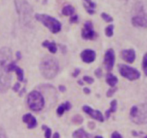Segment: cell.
<instances>
[{"mask_svg": "<svg viewBox=\"0 0 147 138\" xmlns=\"http://www.w3.org/2000/svg\"><path fill=\"white\" fill-rule=\"evenodd\" d=\"M115 63V53L114 50L112 48H109L106 50L104 55V65L105 68L108 72H110L111 70L113 69V66H114Z\"/></svg>", "mask_w": 147, "mask_h": 138, "instance_id": "30bf717a", "label": "cell"}, {"mask_svg": "<svg viewBox=\"0 0 147 138\" xmlns=\"http://www.w3.org/2000/svg\"><path fill=\"white\" fill-rule=\"evenodd\" d=\"M70 22H71V23H77L78 22V16L75 15V14L72 15L71 18H70Z\"/></svg>", "mask_w": 147, "mask_h": 138, "instance_id": "4dcf8cb0", "label": "cell"}, {"mask_svg": "<svg viewBox=\"0 0 147 138\" xmlns=\"http://www.w3.org/2000/svg\"><path fill=\"white\" fill-rule=\"evenodd\" d=\"M53 138H59V133H54V134H53Z\"/></svg>", "mask_w": 147, "mask_h": 138, "instance_id": "f35d334b", "label": "cell"}, {"mask_svg": "<svg viewBox=\"0 0 147 138\" xmlns=\"http://www.w3.org/2000/svg\"><path fill=\"white\" fill-rule=\"evenodd\" d=\"M82 61L85 63H92L96 59V52L92 49H85L80 54Z\"/></svg>", "mask_w": 147, "mask_h": 138, "instance_id": "7c38bea8", "label": "cell"}, {"mask_svg": "<svg viewBox=\"0 0 147 138\" xmlns=\"http://www.w3.org/2000/svg\"><path fill=\"white\" fill-rule=\"evenodd\" d=\"M14 2L20 23L23 26H30L33 16V8L27 0H14Z\"/></svg>", "mask_w": 147, "mask_h": 138, "instance_id": "7a4b0ae2", "label": "cell"}, {"mask_svg": "<svg viewBox=\"0 0 147 138\" xmlns=\"http://www.w3.org/2000/svg\"><path fill=\"white\" fill-rule=\"evenodd\" d=\"M84 2V8L86 9V11L88 12L90 15H93L95 13V7H96V4L92 1V0H83Z\"/></svg>", "mask_w": 147, "mask_h": 138, "instance_id": "9a60e30c", "label": "cell"}, {"mask_svg": "<svg viewBox=\"0 0 147 138\" xmlns=\"http://www.w3.org/2000/svg\"><path fill=\"white\" fill-rule=\"evenodd\" d=\"M44 98L42 94L38 91H32L28 94L27 97V104L29 108L33 111H41L44 107Z\"/></svg>", "mask_w": 147, "mask_h": 138, "instance_id": "8992f818", "label": "cell"}, {"mask_svg": "<svg viewBox=\"0 0 147 138\" xmlns=\"http://www.w3.org/2000/svg\"><path fill=\"white\" fill-rule=\"evenodd\" d=\"M116 91H117V88L116 87H112L111 89H109L108 91H107L106 96H107V97H111V96H112Z\"/></svg>", "mask_w": 147, "mask_h": 138, "instance_id": "83f0119b", "label": "cell"}, {"mask_svg": "<svg viewBox=\"0 0 147 138\" xmlns=\"http://www.w3.org/2000/svg\"><path fill=\"white\" fill-rule=\"evenodd\" d=\"M138 13L131 18V23L135 27H147V15L142 10H137Z\"/></svg>", "mask_w": 147, "mask_h": 138, "instance_id": "9c48e42d", "label": "cell"}, {"mask_svg": "<svg viewBox=\"0 0 147 138\" xmlns=\"http://www.w3.org/2000/svg\"><path fill=\"white\" fill-rule=\"evenodd\" d=\"M144 138H147V135H146V136H145V137H144Z\"/></svg>", "mask_w": 147, "mask_h": 138, "instance_id": "7bdbcfd3", "label": "cell"}, {"mask_svg": "<svg viewBox=\"0 0 147 138\" xmlns=\"http://www.w3.org/2000/svg\"><path fill=\"white\" fill-rule=\"evenodd\" d=\"M40 71L46 79H52L57 75L59 71L58 61L51 56H45L41 60Z\"/></svg>", "mask_w": 147, "mask_h": 138, "instance_id": "3957f363", "label": "cell"}, {"mask_svg": "<svg viewBox=\"0 0 147 138\" xmlns=\"http://www.w3.org/2000/svg\"><path fill=\"white\" fill-rule=\"evenodd\" d=\"M142 68H143V71H144V73H145V75L147 76V52L143 56V60H142Z\"/></svg>", "mask_w": 147, "mask_h": 138, "instance_id": "cb8c5ba5", "label": "cell"}, {"mask_svg": "<svg viewBox=\"0 0 147 138\" xmlns=\"http://www.w3.org/2000/svg\"><path fill=\"white\" fill-rule=\"evenodd\" d=\"M106 82L109 86H111V87H115V85H116L117 82H118V79L115 75H113V74L110 73V72H108L107 75H106Z\"/></svg>", "mask_w": 147, "mask_h": 138, "instance_id": "2e32d148", "label": "cell"}, {"mask_svg": "<svg viewBox=\"0 0 147 138\" xmlns=\"http://www.w3.org/2000/svg\"><path fill=\"white\" fill-rule=\"evenodd\" d=\"M16 56H17L18 59H20V57H21V54H20V52H17L16 53Z\"/></svg>", "mask_w": 147, "mask_h": 138, "instance_id": "ab89813d", "label": "cell"}, {"mask_svg": "<svg viewBox=\"0 0 147 138\" xmlns=\"http://www.w3.org/2000/svg\"><path fill=\"white\" fill-rule=\"evenodd\" d=\"M35 19L44 24L52 33H58L61 30V23L52 16L47 14H35Z\"/></svg>", "mask_w": 147, "mask_h": 138, "instance_id": "5b68a950", "label": "cell"}, {"mask_svg": "<svg viewBox=\"0 0 147 138\" xmlns=\"http://www.w3.org/2000/svg\"><path fill=\"white\" fill-rule=\"evenodd\" d=\"M81 36L85 40H94V39H96L97 34L93 29V23L91 21H86L84 23L81 31Z\"/></svg>", "mask_w": 147, "mask_h": 138, "instance_id": "ba28073f", "label": "cell"}, {"mask_svg": "<svg viewBox=\"0 0 147 138\" xmlns=\"http://www.w3.org/2000/svg\"><path fill=\"white\" fill-rule=\"evenodd\" d=\"M95 75H96L98 78H100L101 76H102V70H101V68H97L95 70Z\"/></svg>", "mask_w": 147, "mask_h": 138, "instance_id": "d6a6232c", "label": "cell"}, {"mask_svg": "<svg viewBox=\"0 0 147 138\" xmlns=\"http://www.w3.org/2000/svg\"><path fill=\"white\" fill-rule=\"evenodd\" d=\"M15 72H16V74H17L18 80H19V81H23V80H24V78H23V70H22L21 68H19V67H16Z\"/></svg>", "mask_w": 147, "mask_h": 138, "instance_id": "603a6c76", "label": "cell"}, {"mask_svg": "<svg viewBox=\"0 0 147 138\" xmlns=\"http://www.w3.org/2000/svg\"><path fill=\"white\" fill-rule=\"evenodd\" d=\"M19 88H20V83H15L13 86V91L14 92H18L19 91Z\"/></svg>", "mask_w": 147, "mask_h": 138, "instance_id": "836d02e7", "label": "cell"}, {"mask_svg": "<svg viewBox=\"0 0 147 138\" xmlns=\"http://www.w3.org/2000/svg\"><path fill=\"white\" fill-rule=\"evenodd\" d=\"M16 64H15V62L14 61H11V62L8 64V66H7V71L9 72V73H11L12 71H15V68H16Z\"/></svg>", "mask_w": 147, "mask_h": 138, "instance_id": "d4e9b609", "label": "cell"}, {"mask_svg": "<svg viewBox=\"0 0 147 138\" xmlns=\"http://www.w3.org/2000/svg\"><path fill=\"white\" fill-rule=\"evenodd\" d=\"M83 91H84V93H85V94H89V93H90V89H89V88H84Z\"/></svg>", "mask_w": 147, "mask_h": 138, "instance_id": "8d00e7d4", "label": "cell"}, {"mask_svg": "<svg viewBox=\"0 0 147 138\" xmlns=\"http://www.w3.org/2000/svg\"><path fill=\"white\" fill-rule=\"evenodd\" d=\"M111 138H123V137H122V135L120 134L119 132L114 131V132L112 133V135H111Z\"/></svg>", "mask_w": 147, "mask_h": 138, "instance_id": "1f68e13d", "label": "cell"}, {"mask_svg": "<svg viewBox=\"0 0 147 138\" xmlns=\"http://www.w3.org/2000/svg\"><path fill=\"white\" fill-rule=\"evenodd\" d=\"M73 122L75 123V124H80V123H82V121H83V119H82V117L80 116V115H76V116L73 117Z\"/></svg>", "mask_w": 147, "mask_h": 138, "instance_id": "4316f807", "label": "cell"}, {"mask_svg": "<svg viewBox=\"0 0 147 138\" xmlns=\"http://www.w3.org/2000/svg\"><path fill=\"white\" fill-rule=\"evenodd\" d=\"M80 73V69L79 68H76L75 70H74V72L72 73V76L73 77H76V76H78V74Z\"/></svg>", "mask_w": 147, "mask_h": 138, "instance_id": "e575fe53", "label": "cell"}, {"mask_svg": "<svg viewBox=\"0 0 147 138\" xmlns=\"http://www.w3.org/2000/svg\"><path fill=\"white\" fill-rule=\"evenodd\" d=\"M120 55H121V58L127 63H133L136 58V53L134 49H124L121 51Z\"/></svg>", "mask_w": 147, "mask_h": 138, "instance_id": "4fadbf2b", "label": "cell"}, {"mask_svg": "<svg viewBox=\"0 0 147 138\" xmlns=\"http://www.w3.org/2000/svg\"><path fill=\"white\" fill-rule=\"evenodd\" d=\"M101 17H102V19L104 20L105 22H107V23H110V22L113 21L112 16H110L109 14L105 13V12H102V13H101Z\"/></svg>", "mask_w": 147, "mask_h": 138, "instance_id": "7402d4cb", "label": "cell"}, {"mask_svg": "<svg viewBox=\"0 0 147 138\" xmlns=\"http://www.w3.org/2000/svg\"><path fill=\"white\" fill-rule=\"evenodd\" d=\"M82 109H83L84 112L87 113L91 118L95 119V120L100 121V122H103V121H104V117H103L102 113H101L99 110H94V109H92L91 107H89L88 105L83 106V108H82Z\"/></svg>", "mask_w": 147, "mask_h": 138, "instance_id": "8fae6325", "label": "cell"}, {"mask_svg": "<svg viewBox=\"0 0 147 138\" xmlns=\"http://www.w3.org/2000/svg\"><path fill=\"white\" fill-rule=\"evenodd\" d=\"M113 32H114V26L112 24H110V25H108L105 28V34H106L107 37H112Z\"/></svg>", "mask_w": 147, "mask_h": 138, "instance_id": "44dd1931", "label": "cell"}, {"mask_svg": "<svg viewBox=\"0 0 147 138\" xmlns=\"http://www.w3.org/2000/svg\"><path fill=\"white\" fill-rule=\"evenodd\" d=\"M59 90H60V91H61V92H64V91H65V90H66L65 86H63V85H60V86H59Z\"/></svg>", "mask_w": 147, "mask_h": 138, "instance_id": "d590c367", "label": "cell"}, {"mask_svg": "<svg viewBox=\"0 0 147 138\" xmlns=\"http://www.w3.org/2000/svg\"><path fill=\"white\" fill-rule=\"evenodd\" d=\"M130 119L135 124L142 125L147 123V103L134 105L130 109Z\"/></svg>", "mask_w": 147, "mask_h": 138, "instance_id": "277c9868", "label": "cell"}, {"mask_svg": "<svg viewBox=\"0 0 147 138\" xmlns=\"http://www.w3.org/2000/svg\"><path fill=\"white\" fill-rule=\"evenodd\" d=\"M0 138H7V137H6L5 133L2 132V131H0Z\"/></svg>", "mask_w": 147, "mask_h": 138, "instance_id": "74e56055", "label": "cell"}, {"mask_svg": "<svg viewBox=\"0 0 147 138\" xmlns=\"http://www.w3.org/2000/svg\"><path fill=\"white\" fill-rule=\"evenodd\" d=\"M42 46L43 47H47L49 49L51 53H55L57 51V46L54 42H49V41H44L42 43Z\"/></svg>", "mask_w": 147, "mask_h": 138, "instance_id": "ffe728a7", "label": "cell"}, {"mask_svg": "<svg viewBox=\"0 0 147 138\" xmlns=\"http://www.w3.org/2000/svg\"><path fill=\"white\" fill-rule=\"evenodd\" d=\"M23 122H25L27 124V127L29 129L35 128L37 126V121L33 115H31L30 113H27L23 116Z\"/></svg>", "mask_w": 147, "mask_h": 138, "instance_id": "5bb4252c", "label": "cell"}, {"mask_svg": "<svg viewBox=\"0 0 147 138\" xmlns=\"http://www.w3.org/2000/svg\"><path fill=\"white\" fill-rule=\"evenodd\" d=\"M74 12H75V9H74L73 6L71 5H66L63 7L62 9V14L65 16H72L74 15Z\"/></svg>", "mask_w": 147, "mask_h": 138, "instance_id": "d6986e66", "label": "cell"}, {"mask_svg": "<svg viewBox=\"0 0 147 138\" xmlns=\"http://www.w3.org/2000/svg\"><path fill=\"white\" fill-rule=\"evenodd\" d=\"M94 138H103L102 136H95Z\"/></svg>", "mask_w": 147, "mask_h": 138, "instance_id": "b9f144b4", "label": "cell"}, {"mask_svg": "<svg viewBox=\"0 0 147 138\" xmlns=\"http://www.w3.org/2000/svg\"><path fill=\"white\" fill-rule=\"evenodd\" d=\"M110 109L109 110H107L106 112H105V118L106 119H108L109 117H110V115H111V113H113V112H116V109H117V101L116 100H112L111 101V103H110Z\"/></svg>", "mask_w": 147, "mask_h": 138, "instance_id": "ac0fdd59", "label": "cell"}, {"mask_svg": "<svg viewBox=\"0 0 147 138\" xmlns=\"http://www.w3.org/2000/svg\"><path fill=\"white\" fill-rule=\"evenodd\" d=\"M44 130H45V138H51V129L46 127Z\"/></svg>", "mask_w": 147, "mask_h": 138, "instance_id": "f546056e", "label": "cell"}, {"mask_svg": "<svg viewBox=\"0 0 147 138\" xmlns=\"http://www.w3.org/2000/svg\"><path fill=\"white\" fill-rule=\"evenodd\" d=\"M64 111H66V110H65V104L63 103L57 108V114H58L59 116H61V115L64 113Z\"/></svg>", "mask_w": 147, "mask_h": 138, "instance_id": "484cf974", "label": "cell"}, {"mask_svg": "<svg viewBox=\"0 0 147 138\" xmlns=\"http://www.w3.org/2000/svg\"><path fill=\"white\" fill-rule=\"evenodd\" d=\"M78 84H79V85H83V81H82V80H79V81H78Z\"/></svg>", "mask_w": 147, "mask_h": 138, "instance_id": "60d3db41", "label": "cell"}, {"mask_svg": "<svg viewBox=\"0 0 147 138\" xmlns=\"http://www.w3.org/2000/svg\"><path fill=\"white\" fill-rule=\"evenodd\" d=\"M11 61V49L7 47L0 49V92L7 91L11 84V74L7 71V66Z\"/></svg>", "mask_w": 147, "mask_h": 138, "instance_id": "6da1fadb", "label": "cell"}, {"mask_svg": "<svg viewBox=\"0 0 147 138\" xmlns=\"http://www.w3.org/2000/svg\"><path fill=\"white\" fill-rule=\"evenodd\" d=\"M83 81H85L86 83H88V84H92L93 82H94V80H93V78H91L90 76H84Z\"/></svg>", "mask_w": 147, "mask_h": 138, "instance_id": "f1b7e54d", "label": "cell"}, {"mask_svg": "<svg viewBox=\"0 0 147 138\" xmlns=\"http://www.w3.org/2000/svg\"><path fill=\"white\" fill-rule=\"evenodd\" d=\"M73 138H92L90 134H88L84 129L80 128L73 132Z\"/></svg>", "mask_w": 147, "mask_h": 138, "instance_id": "e0dca14e", "label": "cell"}, {"mask_svg": "<svg viewBox=\"0 0 147 138\" xmlns=\"http://www.w3.org/2000/svg\"><path fill=\"white\" fill-rule=\"evenodd\" d=\"M118 67H119V73L121 74V76L126 78V79L130 80V81L139 79L140 72L137 69L133 68V67H130L125 64H119Z\"/></svg>", "mask_w": 147, "mask_h": 138, "instance_id": "52a82bcc", "label": "cell"}]
</instances>
